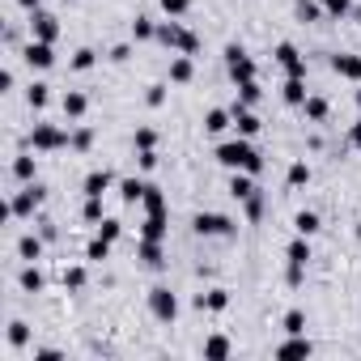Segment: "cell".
Instances as JSON below:
<instances>
[{
  "mask_svg": "<svg viewBox=\"0 0 361 361\" xmlns=\"http://www.w3.org/2000/svg\"><path fill=\"white\" fill-rule=\"evenodd\" d=\"M357 106H361V85H357Z\"/></svg>",
  "mask_w": 361,
  "mask_h": 361,
  "instance_id": "680465c9",
  "label": "cell"
},
{
  "mask_svg": "<svg viewBox=\"0 0 361 361\" xmlns=\"http://www.w3.org/2000/svg\"><path fill=\"white\" fill-rule=\"evenodd\" d=\"M353 18H357V26H361V0H357V5H353Z\"/></svg>",
  "mask_w": 361,
  "mask_h": 361,
  "instance_id": "6f0895ef",
  "label": "cell"
},
{
  "mask_svg": "<svg viewBox=\"0 0 361 361\" xmlns=\"http://www.w3.org/2000/svg\"><path fill=\"white\" fill-rule=\"evenodd\" d=\"M30 39L56 43V39H60V18L47 13V9H35V13H30Z\"/></svg>",
  "mask_w": 361,
  "mask_h": 361,
  "instance_id": "52a82bcc",
  "label": "cell"
},
{
  "mask_svg": "<svg viewBox=\"0 0 361 361\" xmlns=\"http://www.w3.org/2000/svg\"><path fill=\"white\" fill-rule=\"evenodd\" d=\"M35 174H39V161L30 153H18L13 157V178H18V183H35Z\"/></svg>",
  "mask_w": 361,
  "mask_h": 361,
  "instance_id": "7402d4cb",
  "label": "cell"
},
{
  "mask_svg": "<svg viewBox=\"0 0 361 361\" xmlns=\"http://www.w3.org/2000/svg\"><path fill=\"white\" fill-rule=\"evenodd\" d=\"M226 170H247V174H264V153L247 140V136H234V140H221L217 145V153H213Z\"/></svg>",
  "mask_w": 361,
  "mask_h": 361,
  "instance_id": "6da1fadb",
  "label": "cell"
},
{
  "mask_svg": "<svg viewBox=\"0 0 361 361\" xmlns=\"http://www.w3.org/2000/svg\"><path fill=\"white\" fill-rule=\"evenodd\" d=\"M196 306H200V310H226V306H230V293H226V289H209V293L196 298Z\"/></svg>",
  "mask_w": 361,
  "mask_h": 361,
  "instance_id": "4dcf8cb0",
  "label": "cell"
},
{
  "mask_svg": "<svg viewBox=\"0 0 361 361\" xmlns=\"http://www.w3.org/2000/svg\"><path fill=\"white\" fill-rule=\"evenodd\" d=\"M26 102H30V111H43V106L51 102V85H47V81H35V85L26 90Z\"/></svg>",
  "mask_w": 361,
  "mask_h": 361,
  "instance_id": "83f0119b",
  "label": "cell"
},
{
  "mask_svg": "<svg viewBox=\"0 0 361 361\" xmlns=\"http://www.w3.org/2000/svg\"><path fill=\"white\" fill-rule=\"evenodd\" d=\"M272 60L289 73V77H306V56L293 47V43H276V51H272Z\"/></svg>",
  "mask_w": 361,
  "mask_h": 361,
  "instance_id": "9c48e42d",
  "label": "cell"
},
{
  "mask_svg": "<svg viewBox=\"0 0 361 361\" xmlns=\"http://www.w3.org/2000/svg\"><path fill=\"white\" fill-rule=\"evenodd\" d=\"M348 145H353V149H361V119L348 128Z\"/></svg>",
  "mask_w": 361,
  "mask_h": 361,
  "instance_id": "11a10c76",
  "label": "cell"
},
{
  "mask_svg": "<svg viewBox=\"0 0 361 361\" xmlns=\"http://www.w3.org/2000/svg\"><path fill=\"white\" fill-rule=\"evenodd\" d=\"M302 281H306V264H289V268H285V285H289V289H298Z\"/></svg>",
  "mask_w": 361,
  "mask_h": 361,
  "instance_id": "c3c4849f",
  "label": "cell"
},
{
  "mask_svg": "<svg viewBox=\"0 0 361 361\" xmlns=\"http://www.w3.org/2000/svg\"><path fill=\"white\" fill-rule=\"evenodd\" d=\"M230 353H234V344H230L226 336H209V340H204V357L221 361V357H230Z\"/></svg>",
  "mask_w": 361,
  "mask_h": 361,
  "instance_id": "e575fe53",
  "label": "cell"
},
{
  "mask_svg": "<svg viewBox=\"0 0 361 361\" xmlns=\"http://www.w3.org/2000/svg\"><path fill=\"white\" fill-rule=\"evenodd\" d=\"M192 230H196L200 238H230L238 226H234V217H226V213H196V217H192Z\"/></svg>",
  "mask_w": 361,
  "mask_h": 361,
  "instance_id": "3957f363",
  "label": "cell"
},
{
  "mask_svg": "<svg viewBox=\"0 0 361 361\" xmlns=\"http://www.w3.org/2000/svg\"><path fill=\"white\" fill-rule=\"evenodd\" d=\"M293 13H298V22H319V18H327V9L319 5V0H298Z\"/></svg>",
  "mask_w": 361,
  "mask_h": 361,
  "instance_id": "d6a6232c",
  "label": "cell"
},
{
  "mask_svg": "<svg viewBox=\"0 0 361 361\" xmlns=\"http://www.w3.org/2000/svg\"><path fill=\"white\" fill-rule=\"evenodd\" d=\"M145 178H123L119 183V196H123V204H140V196H145Z\"/></svg>",
  "mask_w": 361,
  "mask_h": 361,
  "instance_id": "1f68e13d",
  "label": "cell"
},
{
  "mask_svg": "<svg viewBox=\"0 0 361 361\" xmlns=\"http://www.w3.org/2000/svg\"><path fill=\"white\" fill-rule=\"evenodd\" d=\"M259 188H255V174H247V170H234V178H230V196L234 200H247V196H255Z\"/></svg>",
  "mask_w": 361,
  "mask_h": 361,
  "instance_id": "e0dca14e",
  "label": "cell"
},
{
  "mask_svg": "<svg viewBox=\"0 0 361 361\" xmlns=\"http://www.w3.org/2000/svg\"><path fill=\"white\" fill-rule=\"evenodd\" d=\"M13 81H18V77H13V68L0 73V94H9V90H13Z\"/></svg>",
  "mask_w": 361,
  "mask_h": 361,
  "instance_id": "db71d44e",
  "label": "cell"
},
{
  "mask_svg": "<svg viewBox=\"0 0 361 361\" xmlns=\"http://www.w3.org/2000/svg\"><path fill=\"white\" fill-rule=\"evenodd\" d=\"M157 43L161 47H170V51H183V43H188V26L183 22H157Z\"/></svg>",
  "mask_w": 361,
  "mask_h": 361,
  "instance_id": "30bf717a",
  "label": "cell"
},
{
  "mask_svg": "<svg viewBox=\"0 0 361 361\" xmlns=\"http://www.w3.org/2000/svg\"><path fill=\"white\" fill-rule=\"evenodd\" d=\"M285 259H289V264H310V238L298 234V238L285 247Z\"/></svg>",
  "mask_w": 361,
  "mask_h": 361,
  "instance_id": "484cf974",
  "label": "cell"
},
{
  "mask_svg": "<svg viewBox=\"0 0 361 361\" xmlns=\"http://www.w3.org/2000/svg\"><path fill=\"white\" fill-rule=\"evenodd\" d=\"M94 64H98V51H94V47H77V51H73V60H68V68H73V73H90Z\"/></svg>",
  "mask_w": 361,
  "mask_h": 361,
  "instance_id": "4316f807",
  "label": "cell"
},
{
  "mask_svg": "<svg viewBox=\"0 0 361 361\" xmlns=\"http://www.w3.org/2000/svg\"><path fill=\"white\" fill-rule=\"evenodd\" d=\"M136 259H140L145 268H166V251H161V243H153V238H140Z\"/></svg>",
  "mask_w": 361,
  "mask_h": 361,
  "instance_id": "5bb4252c",
  "label": "cell"
},
{
  "mask_svg": "<svg viewBox=\"0 0 361 361\" xmlns=\"http://www.w3.org/2000/svg\"><path fill=\"white\" fill-rule=\"evenodd\" d=\"M226 68H230V81H234V85L255 81V60H251L238 43H230V47H226Z\"/></svg>",
  "mask_w": 361,
  "mask_h": 361,
  "instance_id": "5b68a950",
  "label": "cell"
},
{
  "mask_svg": "<svg viewBox=\"0 0 361 361\" xmlns=\"http://www.w3.org/2000/svg\"><path fill=\"white\" fill-rule=\"evenodd\" d=\"M18 5H22L26 13H35V9H43V0H18Z\"/></svg>",
  "mask_w": 361,
  "mask_h": 361,
  "instance_id": "9f6ffc18",
  "label": "cell"
},
{
  "mask_svg": "<svg viewBox=\"0 0 361 361\" xmlns=\"http://www.w3.org/2000/svg\"><path fill=\"white\" fill-rule=\"evenodd\" d=\"M18 285H22L26 293H43V285H47V276H43V272H39L35 264H26V268L18 272Z\"/></svg>",
  "mask_w": 361,
  "mask_h": 361,
  "instance_id": "cb8c5ba5",
  "label": "cell"
},
{
  "mask_svg": "<svg viewBox=\"0 0 361 361\" xmlns=\"http://www.w3.org/2000/svg\"><path fill=\"white\" fill-rule=\"evenodd\" d=\"M85 259H94V264H102V259H111V238H94L90 247H85Z\"/></svg>",
  "mask_w": 361,
  "mask_h": 361,
  "instance_id": "f35d334b",
  "label": "cell"
},
{
  "mask_svg": "<svg viewBox=\"0 0 361 361\" xmlns=\"http://www.w3.org/2000/svg\"><path fill=\"white\" fill-rule=\"evenodd\" d=\"M132 39H136V43L157 39V22H153V18H145V13H136V18H132Z\"/></svg>",
  "mask_w": 361,
  "mask_h": 361,
  "instance_id": "d4e9b609",
  "label": "cell"
},
{
  "mask_svg": "<svg viewBox=\"0 0 361 361\" xmlns=\"http://www.w3.org/2000/svg\"><path fill=\"white\" fill-rule=\"evenodd\" d=\"M132 145H136V153H140V149H157V132H153V128H136V140H132Z\"/></svg>",
  "mask_w": 361,
  "mask_h": 361,
  "instance_id": "bcb514c9",
  "label": "cell"
},
{
  "mask_svg": "<svg viewBox=\"0 0 361 361\" xmlns=\"http://www.w3.org/2000/svg\"><path fill=\"white\" fill-rule=\"evenodd\" d=\"M310 353H314V344L306 340V331H302V336H289V340L276 348V357H310Z\"/></svg>",
  "mask_w": 361,
  "mask_h": 361,
  "instance_id": "44dd1931",
  "label": "cell"
},
{
  "mask_svg": "<svg viewBox=\"0 0 361 361\" xmlns=\"http://www.w3.org/2000/svg\"><path fill=\"white\" fill-rule=\"evenodd\" d=\"M226 128H234V111H226V106H213V111L204 115V132H209V136H221Z\"/></svg>",
  "mask_w": 361,
  "mask_h": 361,
  "instance_id": "2e32d148",
  "label": "cell"
},
{
  "mask_svg": "<svg viewBox=\"0 0 361 361\" xmlns=\"http://www.w3.org/2000/svg\"><path fill=\"white\" fill-rule=\"evenodd\" d=\"M285 183H289V188H306V183H310V166H306V161H293L289 174H285Z\"/></svg>",
  "mask_w": 361,
  "mask_h": 361,
  "instance_id": "8d00e7d4",
  "label": "cell"
},
{
  "mask_svg": "<svg viewBox=\"0 0 361 361\" xmlns=\"http://www.w3.org/2000/svg\"><path fill=\"white\" fill-rule=\"evenodd\" d=\"M68 145H73V136L64 128H56V123H35V132H30L35 153H56V149H68Z\"/></svg>",
  "mask_w": 361,
  "mask_h": 361,
  "instance_id": "7a4b0ae2",
  "label": "cell"
},
{
  "mask_svg": "<svg viewBox=\"0 0 361 361\" xmlns=\"http://www.w3.org/2000/svg\"><path fill=\"white\" fill-rule=\"evenodd\" d=\"M136 166H140V170H153V166H157V149H140V153H136Z\"/></svg>",
  "mask_w": 361,
  "mask_h": 361,
  "instance_id": "816d5d0a",
  "label": "cell"
},
{
  "mask_svg": "<svg viewBox=\"0 0 361 361\" xmlns=\"http://www.w3.org/2000/svg\"><path fill=\"white\" fill-rule=\"evenodd\" d=\"M166 234H170V217H166V213H145V221H140V238L166 243Z\"/></svg>",
  "mask_w": 361,
  "mask_h": 361,
  "instance_id": "7c38bea8",
  "label": "cell"
},
{
  "mask_svg": "<svg viewBox=\"0 0 361 361\" xmlns=\"http://www.w3.org/2000/svg\"><path fill=\"white\" fill-rule=\"evenodd\" d=\"M281 98L289 102V106H302L310 94H306V77H285V85H281Z\"/></svg>",
  "mask_w": 361,
  "mask_h": 361,
  "instance_id": "ac0fdd59",
  "label": "cell"
},
{
  "mask_svg": "<svg viewBox=\"0 0 361 361\" xmlns=\"http://www.w3.org/2000/svg\"><path fill=\"white\" fill-rule=\"evenodd\" d=\"M43 243H47V238H35V234H22V238H18V255H22L26 264H35V259H43Z\"/></svg>",
  "mask_w": 361,
  "mask_h": 361,
  "instance_id": "603a6c76",
  "label": "cell"
},
{
  "mask_svg": "<svg viewBox=\"0 0 361 361\" xmlns=\"http://www.w3.org/2000/svg\"><path fill=\"white\" fill-rule=\"evenodd\" d=\"M81 217L90 221V226H98L106 213H102V196H85V209H81Z\"/></svg>",
  "mask_w": 361,
  "mask_h": 361,
  "instance_id": "b9f144b4",
  "label": "cell"
},
{
  "mask_svg": "<svg viewBox=\"0 0 361 361\" xmlns=\"http://www.w3.org/2000/svg\"><path fill=\"white\" fill-rule=\"evenodd\" d=\"M243 204H247V217H251V221H259V217H264V196H259V192H255V196H247Z\"/></svg>",
  "mask_w": 361,
  "mask_h": 361,
  "instance_id": "f907efd6",
  "label": "cell"
},
{
  "mask_svg": "<svg viewBox=\"0 0 361 361\" xmlns=\"http://www.w3.org/2000/svg\"><path fill=\"white\" fill-rule=\"evenodd\" d=\"M111 183H115L111 170H90L85 183H81V192H85V196H102V192H111Z\"/></svg>",
  "mask_w": 361,
  "mask_h": 361,
  "instance_id": "9a60e30c",
  "label": "cell"
},
{
  "mask_svg": "<svg viewBox=\"0 0 361 361\" xmlns=\"http://www.w3.org/2000/svg\"><path fill=\"white\" fill-rule=\"evenodd\" d=\"M319 226H323V221H319V213H310V209H302V213L293 217V230H298V234H306V238H310V234H319Z\"/></svg>",
  "mask_w": 361,
  "mask_h": 361,
  "instance_id": "836d02e7",
  "label": "cell"
},
{
  "mask_svg": "<svg viewBox=\"0 0 361 361\" xmlns=\"http://www.w3.org/2000/svg\"><path fill=\"white\" fill-rule=\"evenodd\" d=\"M43 200H47V188H39V183H26L9 204H13V217H35L39 209H43Z\"/></svg>",
  "mask_w": 361,
  "mask_h": 361,
  "instance_id": "8992f818",
  "label": "cell"
},
{
  "mask_svg": "<svg viewBox=\"0 0 361 361\" xmlns=\"http://www.w3.org/2000/svg\"><path fill=\"white\" fill-rule=\"evenodd\" d=\"M98 234H102V238H111V243H115V238H119V234H123V221H119V217H102V221H98Z\"/></svg>",
  "mask_w": 361,
  "mask_h": 361,
  "instance_id": "f6af8a7d",
  "label": "cell"
},
{
  "mask_svg": "<svg viewBox=\"0 0 361 361\" xmlns=\"http://www.w3.org/2000/svg\"><path fill=\"white\" fill-rule=\"evenodd\" d=\"M149 310H153L157 323H174L178 319V293L170 285H153L149 289Z\"/></svg>",
  "mask_w": 361,
  "mask_h": 361,
  "instance_id": "277c9868",
  "label": "cell"
},
{
  "mask_svg": "<svg viewBox=\"0 0 361 361\" xmlns=\"http://www.w3.org/2000/svg\"><path fill=\"white\" fill-rule=\"evenodd\" d=\"M302 111H306V119H310V123H323L331 106H327V98H319V94H310V98L302 102Z\"/></svg>",
  "mask_w": 361,
  "mask_h": 361,
  "instance_id": "f1b7e54d",
  "label": "cell"
},
{
  "mask_svg": "<svg viewBox=\"0 0 361 361\" xmlns=\"http://www.w3.org/2000/svg\"><path fill=\"white\" fill-rule=\"evenodd\" d=\"M128 56H132V47H128V43H119V47H111V60H115V64H123Z\"/></svg>",
  "mask_w": 361,
  "mask_h": 361,
  "instance_id": "f5cc1de1",
  "label": "cell"
},
{
  "mask_svg": "<svg viewBox=\"0 0 361 361\" xmlns=\"http://www.w3.org/2000/svg\"><path fill=\"white\" fill-rule=\"evenodd\" d=\"M9 344H13V348H26V344H30V323L13 319V323H9Z\"/></svg>",
  "mask_w": 361,
  "mask_h": 361,
  "instance_id": "60d3db41",
  "label": "cell"
},
{
  "mask_svg": "<svg viewBox=\"0 0 361 361\" xmlns=\"http://www.w3.org/2000/svg\"><path fill=\"white\" fill-rule=\"evenodd\" d=\"M60 106H64V119H81V115H85V111H90V98H85V94H81V90H68V94H64V102H60Z\"/></svg>",
  "mask_w": 361,
  "mask_h": 361,
  "instance_id": "ffe728a7",
  "label": "cell"
},
{
  "mask_svg": "<svg viewBox=\"0 0 361 361\" xmlns=\"http://www.w3.org/2000/svg\"><path fill=\"white\" fill-rule=\"evenodd\" d=\"M73 149H77V153H90V149H94V132H90V128H77V132H73Z\"/></svg>",
  "mask_w": 361,
  "mask_h": 361,
  "instance_id": "7dc6e473",
  "label": "cell"
},
{
  "mask_svg": "<svg viewBox=\"0 0 361 361\" xmlns=\"http://www.w3.org/2000/svg\"><path fill=\"white\" fill-rule=\"evenodd\" d=\"M192 77H196L192 56H174V60H170V81H174V85H188Z\"/></svg>",
  "mask_w": 361,
  "mask_h": 361,
  "instance_id": "d6986e66",
  "label": "cell"
},
{
  "mask_svg": "<svg viewBox=\"0 0 361 361\" xmlns=\"http://www.w3.org/2000/svg\"><path fill=\"white\" fill-rule=\"evenodd\" d=\"M85 281H90V272H85L81 264H77V268H64V289H68V293H81Z\"/></svg>",
  "mask_w": 361,
  "mask_h": 361,
  "instance_id": "d590c367",
  "label": "cell"
},
{
  "mask_svg": "<svg viewBox=\"0 0 361 361\" xmlns=\"http://www.w3.org/2000/svg\"><path fill=\"white\" fill-rule=\"evenodd\" d=\"M331 73L344 77V81H357V85H361V56H348V51L331 56Z\"/></svg>",
  "mask_w": 361,
  "mask_h": 361,
  "instance_id": "4fadbf2b",
  "label": "cell"
},
{
  "mask_svg": "<svg viewBox=\"0 0 361 361\" xmlns=\"http://www.w3.org/2000/svg\"><path fill=\"white\" fill-rule=\"evenodd\" d=\"M145 102H149V106L157 111V106L166 102V85H161V81H157V85H149V90H145Z\"/></svg>",
  "mask_w": 361,
  "mask_h": 361,
  "instance_id": "681fc988",
  "label": "cell"
},
{
  "mask_svg": "<svg viewBox=\"0 0 361 361\" xmlns=\"http://www.w3.org/2000/svg\"><path fill=\"white\" fill-rule=\"evenodd\" d=\"M140 209H145V213H166V196H161V188H157V183H149V188H145Z\"/></svg>",
  "mask_w": 361,
  "mask_h": 361,
  "instance_id": "f546056e",
  "label": "cell"
},
{
  "mask_svg": "<svg viewBox=\"0 0 361 361\" xmlns=\"http://www.w3.org/2000/svg\"><path fill=\"white\" fill-rule=\"evenodd\" d=\"M259 98H264V90H259V77H255V81H243V85H238V102H243V106H255Z\"/></svg>",
  "mask_w": 361,
  "mask_h": 361,
  "instance_id": "74e56055",
  "label": "cell"
},
{
  "mask_svg": "<svg viewBox=\"0 0 361 361\" xmlns=\"http://www.w3.org/2000/svg\"><path fill=\"white\" fill-rule=\"evenodd\" d=\"M157 5H161L166 18H183V13L192 9V0H157Z\"/></svg>",
  "mask_w": 361,
  "mask_h": 361,
  "instance_id": "ee69618b",
  "label": "cell"
},
{
  "mask_svg": "<svg viewBox=\"0 0 361 361\" xmlns=\"http://www.w3.org/2000/svg\"><path fill=\"white\" fill-rule=\"evenodd\" d=\"M319 5L327 9V18H348V13H353V5H357V0H319Z\"/></svg>",
  "mask_w": 361,
  "mask_h": 361,
  "instance_id": "7bdbcfd3",
  "label": "cell"
},
{
  "mask_svg": "<svg viewBox=\"0 0 361 361\" xmlns=\"http://www.w3.org/2000/svg\"><path fill=\"white\" fill-rule=\"evenodd\" d=\"M281 327H285V336H302V331H306V314H302V310H285Z\"/></svg>",
  "mask_w": 361,
  "mask_h": 361,
  "instance_id": "ab89813d",
  "label": "cell"
},
{
  "mask_svg": "<svg viewBox=\"0 0 361 361\" xmlns=\"http://www.w3.org/2000/svg\"><path fill=\"white\" fill-rule=\"evenodd\" d=\"M230 111H234V132H238V136H247V140H251V136H259V128H264V119H259V115H255L251 106H243V102H234Z\"/></svg>",
  "mask_w": 361,
  "mask_h": 361,
  "instance_id": "8fae6325",
  "label": "cell"
},
{
  "mask_svg": "<svg viewBox=\"0 0 361 361\" xmlns=\"http://www.w3.org/2000/svg\"><path fill=\"white\" fill-rule=\"evenodd\" d=\"M22 60H26L30 68H39V73H47V68L56 64V43H43V39H30V43H26V51H22Z\"/></svg>",
  "mask_w": 361,
  "mask_h": 361,
  "instance_id": "ba28073f",
  "label": "cell"
}]
</instances>
